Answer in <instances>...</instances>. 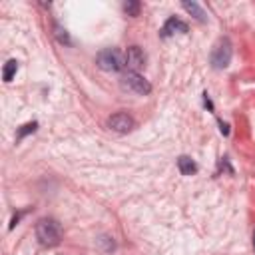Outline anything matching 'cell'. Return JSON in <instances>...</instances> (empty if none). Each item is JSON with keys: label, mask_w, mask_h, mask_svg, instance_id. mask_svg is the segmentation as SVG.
Instances as JSON below:
<instances>
[{"label": "cell", "mask_w": 255, "mask_h": 255, "mask_svg": "<svg viewBox=\"0 0 255 255\" xmlns=\"http://www.w3.org/2000/svg\"><path fill=\"white\" fill-rule=\"evenodd\" d=\"M36 237L40 239L42 245L54 247L62 239V227H60V223L56 219H50V217L40 219L38 225H36Z\"/></svg>", "instance_id": "1"}, {"label": "cell", "mask_w": 255, "mask_h": 255, "mask_svg": "<svg viewBox=\"0 0 255 255\" xmlns=\"http://www.w3.org/2000/svg\"><path fill=\"white\" fill-rule=\"evenodd\" d=\"M98 66L106 72H120L126 68V54L118 48H108L98 54Z\"/></svg>", "instance_id": "2"}, {"label": "cell", "mask_w": 255, "mask_h": 255, "mask_svg": "<svg viewBox=\"0 0 255 255\" xmlns=\"http://www.w3.org/2000/svg\"><path fill=\"white\" fill-rule=\"evenodd\" d=\"M231 54H233V50H231V42H229L227 38H221V40L215 44L213 52H211V66H213L215 70L227 68L229 62H231Z\"/></svg>", "instance_id": "3"}, {"label": "cell", "mask_w": 255, "mask_h": 255, "mask_svg": "<svg viewBox=\"0 0 255 255\" xmlns=\"http://www.w3.org/2000/svg\"><path fill=\"white\" fill-rule=\"evenodd\" d=\"M122 88L124 90H129V92H135L139 96H147L151 92L149 82L145 78H141L137 72H129V70L122 76Z\"/></svg>", "instance_id": "4"}, {"label": "cell", "mask_w": 255, "mask_h": 255, "mask_svg": "<svg viewBox=\"0 0 255 255\" xmlns=\"http://www.w3.org/2000/svg\"><path fill=\"white\" fill-rule=\"evenodd\" d=\"M145 64V54L141 52L139 46H129L126 52V66L129 68V72H137L141 70Z\"/></svg>", "instance_id": "5"}, {"label": "cell", "mask_w": 255, "mask_h": 255, "mask_svg": "<svg viewBox=\"0 0 255 255\" xmlns=\"http://www.w3.org/2000/svg\"><path fill=\"white\" fill-rule=\"evenodd\" d=\"M108 126H110L114 131L126 133V131H129V129L133 128V120H131V116H128L126 112H118V114H114V116L108 120Z\"/></svg>", "instance_id": "6"}, {"label": "cell", "mask_w": 255, "mask_h": 255, "mask_svg": "<svg viewBox=\"0 0 255 255\" xmlns=\"http://www.w3.org/2000/svg\"><path fill=\"white\" fill-rule=\"evenodd\" d=\"M185 34L187 32V24L183 22V20H179V18H175V16H171L165 24H163V28H161V36L163 38H167V36H171V34Z\"/></svg>", "instance_id": "7"}, {"label": "cell", "mask_w": 255, "mask_h": 255, "mask_svg": "<svg viewBox=\"0 0 255 255\" xmlns=\"http://www.w3.org/2000/svg\"><path fill=\"white\" fill-rule=\"evenodd\" d=\"M177 167H179V171H181L183 175H191V173L197 171L195 161H193L191 157H187V155H181V157L177 159Z\"/></svg>", "instance_id": "8"}, {"label": "cell", "mask_w": 255, "mask_h": 255, "mask_svg": "<svg viewBox=\"0 0 255 255\" xmlns=\"http://www.w3.org/2000/svg\"><path fill=\"white\" fill-rule=\"evenodd\" d=\"M16 70H18V62H16V60H8L6 66H4V74H2V76H4V82H12Z\"/></svg>", "instance_id": "9"}, {"label": "cell", "mask_w": 255, "mask_h": 255, "mask_svg": "<svg viewBox=\"0 0 255 255\" xmlns=\"http://www.w3.org/2000/svg\"><path fill=\"white\" fill-rule=\"evenodd\" d=\"M183 8L187 10V12H191V14H195V18L199 20V22H203L205 20V14H203V10L195 4V2H183Z\"/></svg>", "instance_id": "10"}, {"label": "cell", "mask_w": 255, "mask_h": 255, "mask_svg": "<svg viewBox=\"0 0 255 255\" xmlns=\"http://www.w3.org/2000/svg\"><path fill=\"white\" fill-rule=\"evenodd\" d=\"M124 10H126L128 16H137V12H139V2H126V4H124Z\"/></svg>", "instance_id": "11"}, {"label": "cell", "mask_w": 255, "mask_h": 255, "mask_svg": "<svg viewBox=\"0 0 255 255\" xmlns=\"http://www.w3.org/2000/svg\"><path fill=\"white\" fill-rule=\"evenodd\" d=\"M36 128H38V124H36V122L22 126V129H18V139H22V137H24L26 133H30V131H36Z\"/></svg>", "instance_id": "12"}, {"label": "cell", "mask_w": 255, "mask_h": 255, "mask_svg": "<svg viewBox=\"0 0 255 255\" xmlns=\"http://www.w3.org/2000/svg\"><path fill=\"white\" fill-rule=\"evenodd\" d=\"M56 32H58V40H60V42H66V44H70V38H68L66 30H62L60 26H56Z\"/></svg>", "instance_id": "13"}, {"label": "cell", "mask_w": 255, "mask_h": 255, "mask_svg": "<svg viewBox=\"0 0 255 255\" xmlns=\"http://www.w3.org/2000/svg\"><path fill=\"white\" fill-rule=\"evenodd\" d=\"M253 247H255V233H253Z\"/></svg>", "instance_id": "14"}]
</instances>
